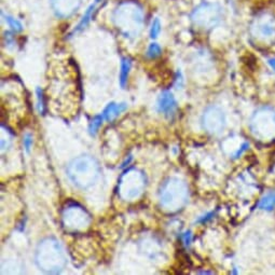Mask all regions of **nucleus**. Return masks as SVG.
<instances>
[{
	"mask_svg": "<svg viewBox=\"0 0 275 275\" xmlns=\"http://www.w3.org/2000/svg\"><path fill=\"white\" fill-rule=\"evenodd\" d=\"M36 263L47 273H58L66 265V255L62 244L55 238H47L40 242L36 250Z\"/></svg>",
	"mask_w": 275,
	"mask_h": 275,
	"instance_id": "2",
	"label": "nucleus"
},
{
	"mask_svg": "<svg viewBox=\"0 0 275 275\" xmlns=\"http://www.w3.org/2000/svg\"><path fill=\"white\" fill-rule=\"evenodd\" d=\"M105 3V0H94L93 4H92L89 8H88V10L86 11L85 15H83L81 21L79 22V24L76 26V28L74 29V32H73V35L74 34H77L79 32H81V30L85 29L88 25H89V23L90 21L93 19V17L95 15V13L97 12V9L99 7L102 6V4Z\"/></svg>",
	"mask_w": 275,
	"mask_h": 275,
	"instance_id": "13",
	"label": "nucleus"
},
{
	"mask_svg": "<svg viewBox=\"0 0 275 275\" xmlns=\"http://www.w3.org/2000/svg\"><path fill=\"white\" fill-rule=\"evenodd\" d=\"M214 215H215V213H214V212H212V213L208 214V215H205V216H203L202 218H200V219H198V220H197V223H206V221H208V220L212 219Z\"/></svg>",
	"mask_w": 275,
	"mask_h": 275,
	"instance_id": "24",
	"label": "nucleus"
},
{
	"mask_svg": "<svg viewBox=\"0 0 275 275\" xmlns=\"http://www.w3.org/2000/svg\"><path fill=\"white\" fill-rule=\"evenodd\" d=\"M223 19V9L217 4L204 3L196 7L191 14L194 25L204 30H209L219 24Z\"/></svg>",
	"mask_w": 275,
	"mask_h": 275,
	"instance_id": "8",
	"label": "nucleus"
},
{
	"mask_svg": "<svg viewBox=\"0 0 275 275\" xmlns=\"http://www.w3.org/2000/svg\"><path fill=\"white\" fill-rule=\"evenodd\" d=\"M146 183V177L140 170L128 169L119 179L118 193L125 201H134L143 194Z\"/></svg>",
	"mask_w": 275,
	"mask_h": 275,
	"instance_id": "5",
	"label": "nucleus"
},
{
	"mask_svg": "<svg viewBox=\"0 0 275 275\" xmlns=\"http://www.w3.org/2000/svg\"><path fill=\"white\" fill-rule=\"evenodd\" d=\"M37 95H38V108H39L40 113L44 112V101L42 95V90L37 89Z\"/></svg>",
	"mask_w": 275,
	"mask_h": 275,
	"instance_id": "21",
	"label": "nucleus"
},
{
	"mask_svg": "<svg viewBox=\"0 0 275 275\" xmlns=\"http://www.w3.org/2000/svg\"><path fill=\"white\" fill-rule=\"evenodd\" d=\"M250 129L258 141H275V111L271 108L259 109L251 119Z\"/></svg>",
	"mask_w": 275,
	"mask_h": 275,
	"instance_id": "6",
	"label": "nucleus"
},
{
	"mask_svg": "<svg viewBox=\"0 0 275 275\" xmlns=\"http://www.w3.org/2000/svg\"><path fill=\"white\" fill-rule=\"evenodd\" d=\"M113 23L119 32L126 38L139 36L144 25L142 8L133 2L120 4L113 12Z\"/></svg>",
	"mask_w": 275,
	"mask_h": 275,
	"instance_id": "1",
	"label": "nucleus"
},
{
	"mask_svg": "<svg viewBox=\"0 0 275 275\" xmlns=\"http://www.w3.org/2000/svg\"><path fill=\"white\" fill-rule=\"evenodd\" d=\"M67 176L79 189H89L96 182L99 176V165L91 156L75 158L67 166Z\"/></svg>",
	"mask_w": 275,
	"mask_h": 275,
	"instance_id": "3",
	"label": "nucleus"
},
{
	"mask_svg": "<svg viewBox=\"0 0 275 275\" xmlns=\"http://www.w3.org/2000/svg\"><path fill=\"white\" fill-rule=\"evenodd\" d=\"M203 126L211 134H219L226 126V117L224 111L218 107L212 106L203 114Z\"/></svg>",
	"mask_w": 275,
	"mask_h": 275,
	"instance_id": "10",
	"label": "nucleus"
},
{
	"mask_svg": "<svg viewBox=\"0 0 275 275\" xmlns=\"http://www.w3.org/2000/svg\"><path fill=\"white\" fill-rule=\"evenodd\" d=\"M92 217L90 213L77 203L67 204L62 213V224L67 231H83L90 226Z\"/></svg>",
	"mask_w": 275,
	"mask_h": 275,
	"instance_id": "7",
	"label": "nucleus"
},
{
	"mask_svg": "<svg viewBox=\"0 0 275 275\" xmlns=\"http://www.w3.org/2000/svg\"><path fill=\"white\" fill-rule=\"evenodd\" d=\"M269 64L271 65V67L273 68L274 72H275V58H271V59H269Z\"/></svg>",
	"mask_w": 275,
	"mask_h": 275,
	"instance_id": "25",
	"label": "nucleus"
},
{
	"mask_svg": "<svg viewBox=\"0 0 275 275\" xmlns=\"http://www.w3.org/2000/svg\"><path fill=\"white\" fill-rule=\"evenodd\" d=\"M258 209L263 211H273L275 209V191L266 193L262 196L260 202L258 203Z\"/></svg>",
	"mask_w": 275,
	"mask_h": 275,
	"instance_id": "16",
	"label": "nucleus"
},
{
	"mask_svg": "<svg viewBox=\"0 0 275 275\" xmlns=\"http://www.w3.org/2000/svg\"><path fill=\"white\" fill-rule=\"evenodd\" d=\"M127 109V105L125 103H110L106 106V108L103 110L102 114L105 121L111 122L117 117H119L122 112H124Z\"/></svg>",
	"mask_w": 275,
	"mask_h": 275,
	"instance_id": "14",
	"label": "nucleus"
},
{
	"mask_svg": "<svg viewBox=\"0 0 275 275\" xmlns=\"http://www.w3.org/2000/svg\"><path fill=\"white\" fill-rule=\"evenodd\" d=\"M3 17L5 18V21L8 23V25L11 27V29L15 33H20L23 30V25L21 24V22L15 20L14 18L10 17V15H6L3 13Z\"/></svg>",
	"mask_w": 275,
	"mask_h": 275,
	"instance_id": "18",
	"label": "nucleus"
},
{
	"mask_svg": "<svg viewBox=\"0 0 275 275\" xmlns=\"http://www.w3.org/2000/svg\"><path fill=\"white\" fill-rule=\"evenodd\" d=\"M161 53H162V49L158 43H156V42L150 43L149 48L147 50V56L149 58H156V57L161 55Z\"/></svg>",
	"mask_w": 275,
	"mask_h": 275,
	"instance_id": "19",
	"label": "nucleus"
},
{
	"mask_svg": "<svg viewBox=\"0 0 275 275\" xmlns=\"http://www.w3.org/2000/svg\"><path fill=\"white\" fill-rule=\"evenodd\" d=\"M158 110L167 117H171L177 109V102L172 92L164 91L158 99Z\"/></svg>",
	"mask_w": 275,
	"mask_h": 275,
	"instance_id": "12",
	"label": "nucleus"
},
{
	"mask_svg": "<svg viewBox=\"0 0 275 275\" xmlns=\"http://www.w3.org/2000/svg\"><path fill=\"white\" fill-rule=\"evenodd\" d=\"M103 121H105L103 114L95 116L93 119H92V121L90 122V125H89V132L91 135H93V136L96 135L99 126L103 124Z\"/></svg>",
	"mask_w": 275,
	"mask_h": 275,
	"instance_id": "17",
	"label": "nucleus"
},
{
	"mask_svg": "<svg viewBox=\"0 0 275 275\" xmlns=\"http://www.w3.org/2000/svg\"><path fill=\"white\" fill-rule=\"evenodd\" d=\"M161 33V23H160L159 19H155L151 23L150 27V37L152 39H156V38Z\"/></svg>",
	"mask_w": 275,
	"mask_h": 275,
	"instance_id": "20",
	"label": "nucleus"
},
{
	"mask_svg": "<svg viewBox=\"0 0 275 275\" xmlns=\"http://www.w3.org/2000/svg\"><path fill=\"white\" fill-rule=\"evenodd\" d=\"M23 143H24V147H25L26 151L29 152L30 147H32V145H33V137H32V135L26 134L25 137H24V141H23Z\"/></svg>",
	"mask_w": 275,
	"mask_h": 275,
	"instance_id": "22",
	"label": "nucleus"
},
{
	"mask_svg": "<svg viewBox=\"0 0 275 275\" xmlns=\"http://www.w3.org/2000/svg\"><path fill=\"white\" fill-rule=\"evenodd\" d=\"M131 67H132L131 59L127 58V57L122 58L120 77H119L120 86L122 88H124L126 86V82H127V79H128V75H129V71H131Z\"/></svg>",
	"mask_w": 275,
	"mask_h": 275,
	"instance_id": "15",
	"label": "nucleus"
},
{
	"mask_svg": "<svg viewBox=\"0 0 275 275\" xmlns=\"http://www.w3.org/2000/svg\"><path fill=\"white\" fill-rule=\"evenodd\" d=\"M182 239H183V241H185L186 246H188V245H190L191 241H192V234H191L190 231H187L186 233H183Z\"/></svg>",
	"mask_w": 275,
	"mask_h": 275,
	"instance_id": "23",
	"label": "nucleus"
},
{
	"mask_svg": "<svg viewBox=\"0 0 275 275\" xmlns=\"http://www.w3.org/2000/svg\"><path fill=\"white\" fill-rule=\"evenodd\" d=\"M189 190L186 182L176 177L167 179L160 191V205L170 213L178 212L186 204Z\"/></svg>",
	"mask_w": 275,
	"mask_h": 275,
	"instance_id": "4",
	"label": "nucleus"
},
{
	"mask_svg": "<svg viewBox=\"0 0 275 275\" xmlns=\"http://www.w3.org/2000/svg\"><path fill=\"white\" fill-rule=\"evenodd\" d=\"M81 0H51V7L58 18L66 19L78 11Z\"/></svg>",
	"mask_w": 275,
	"mask_h": 275,
	"instance_id": "11",
	"label": "nucleus"
},
{
	"mask_svg": "<svg viewBox=\"0 0 275 275\" xmlns=\"http://www.w3.org/2000/svg\"><path fill=\"white\" fill-rule=\"evenodd\" d=\"M251 35L263 44L275 42V18L270 13H262L255 19L251 25Z\"/></svg>",
	"mask_w": 275,
	"mask_h": 275,
	"instance_id": "9",
	"label": "nucleus"
}]
</instances>
